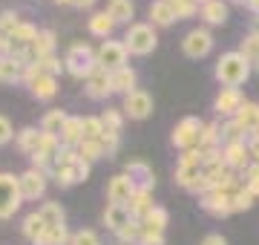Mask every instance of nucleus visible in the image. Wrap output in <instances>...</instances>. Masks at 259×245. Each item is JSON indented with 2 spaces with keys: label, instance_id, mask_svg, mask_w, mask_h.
<instances>
[{
  "label": "nucleus",
  "instance_id": "nucleus-21",
  "mask_svg": "<svg viewBox=\"0 0 259 245\" xmlns=\"http://www.w3.org/2000/svg\"><path fill=\"white\" fill-rule=\"evenodd\" d=\"M26 87H29V93H32V98H37V101H49V98L58 95V78H52V75H37Z\"/></svg>",
  "mask_w": 259,
  "mask_h": 245
},
{
  "label": "nucleus",
  "instance_id": "nucleus-27",
  "mask_svg": "<svg viewBox=\"0 0 259 245\" xmlns=\"http://www.w3.org/2000/svg\"><path fill=\"white\" fill-rule=\"evenodd\" d=\"M83 142V127H81V115H69L61 130V144L64 147H78Z\"/></svg>",
  "mask_w": 259,
  "mask_h": 245
},
{
  "label": "nucleus",
  "instance_id": "nucleus-32",
  "mask_svg": "<svg viewBox=\"0 0 259 245\" xmlns=\"http://www.w3.org/2000/svg\"><path fill=\"white\" fill-rule=\"evenodd\" d=\"M236 121L242 124V130H245V133L259 130V104L245 101V104L239 107V113H236Z\"/></svg>",
  "mask_w": 259,
  "mask_h": 245
},
{
  "label": "nucleus",
  "instance_id": "nucleus-15",
  "mask_svg": "<svg viewBox=\"0 0 259 245\" xmlns=\"http://www.w3.org/2000/svg\"><path fill=\"white\" fill-rule=\"evenodd\" d=\"M124 173L133 179V185H136V188H141V190H153V188H156V176H153V168H150L147 161L130 159L127 168H124Z\"/></svg>",
  "mask_w": 259,
  "mask_h": 245
},
{
  "label": "nucleus",
  "instance_id": "nucleus-5",
  "mask_svg": "<svg viewBox=\"0 0 259 245\" xmlns=\"http://www.w3.org/2000/svg\"><path fill=\"white\" fill-rule=\"evenodd\" d=\"M23 205L20 185L15 173H0V219H12Z\"/></svg>",
  "mask_w": 259,
  "mask_h": 245
},
{
  "label": "nucleus",
  "instance_id": "nucleus-56",
  "mask_svg": "<svg viewBox=\"0 0 259 245\" xmlns=\"http://www.w3.org/2000/svg\"><path fill=\"white\" fill-rule=\"evenodd\" d=\"M231 3H236V6H245V3H248V0H231Z\"/></svg>",
  "mask_w": 259,
  "mask_h": 245
},
{
  "label": "nucleus",
  "instance_id": "nucleus-49",
  "mask_svg": "<svg viewBox=\"0 0 259 245\" xmlns=\"http://www.w3.org/2000/svg\"><path fill=\"white\" fill-rule=\"evenodd\" d=\"M179 165H202V150H199V147H193V150H182Z\"/></svg>",
  "mask_w": 259,
  "mask_h": 245
},
{
  "label": "nucleus",
  "instance_id": "nucleus-17",
  "mask_svg": "<svg viewBox=\"0 0 259 245\" xmlns=\"http://www.w3.org/2000/svg\"><path fill=\"white\" fill-rule=\"evenodd\" d=\"M110 84H112V93L130 95L133 90H139V72L127 64L121 69H115V72H110Z\"/></svg>",
  "mask_w": 259,
  "mask_h": 245
},
{
  "label": "nucleus",
  "instance_id": "nucleus-34",
  "mask_svg": "<svg viewBox=\"0 0 259 245\" xmlns=\"http://www.w3.org/2000/svg\"><path fill=\"white\" fill-rule=\"evenodd\" d=\"M78 156H81L83 161H90V165L101 161V159H104V144H101V139H83V142L78 144Z\"/></svg>",
  "mask_w": 259,
  "mask_h": 245
},
{
  "label": "nucleus",
  "instance_id": "nucleus-25",
  "mask_svg": "<svg viewBox=\"0 0 259 245\" xmlns=\"http://www.w3.org/2000/svg\"><path fill=\"white\" fill-rule=\"evenodd\" d=\"M130 219H133V217H130L127 205H112V202H107V208H104V225L110 228L112 234H118Z\"/></svg>",
  "mask_w": 259,
  "mask_h": 245
},
{
  "label": "nucleus",
  "instance_id": "nucleus-4",
  "mask_svg": "<svg viewBox=\"0 0 259 245\" xmlns=\"http://www.w3.org/2000/svg\"><path fill=\"white\" fill-rule=\"evenodd\" d=\"M202 127H204L202 118L185 115V118L173 127V133H170V144H173L176 150H193V147H199V133H202Z\"/></svg>",
  "mask_w": 259,
  "mask_h": 245
},
{
  "label": "nucleus",
  "instance_id": "nucleus-2",
  "mask_svg": "<svg viewBox=\"0 0 259 245\" xmlns=\"http://www.w3.org/2000/svg\"><path fill=\"white\" fill-rule=\"evenodd\" d=\"M95 66H98V61H95V49L90 47V44H81V40H78V44H72V47L66 49L64 69H66L72 78H81V81H87Z\"/></svg>",
  "mask_w": 259,
  "mask_h": 245
},
{
  "label": "nucleus",
  "instance_id": "nucleus-1",
  "mask_svg": "<svg viewBox=\"0 0 259 245\" xmlns=\"http://www.w3.org/2000/svg\"><path fill=\"white\" fill-rule=\"evenodd\" d=\"M250 72H253V64L242 52H236V49L219 55L216 69H213V75H216V81L222 87H242L250 78Z\"/></svg>",
  "mask_w": 259,
  "mask_h": 245
},
{
  "label": "nucleus",
  "instance_id": "nucleus-3",
  "mask_svg": "<svg viewBox=\"0 0 259 245\" xmlns=\"http://www.w3.org/2000/svg\"><path fill=\"white\" fill-rule=\"evenodd\" d=\"M124 47H127V55H150L153 49L158 47V35L153 23H130L127 35H124Z\"/></svg>",
  "mask_w": 259,
  "mask_h": 245
},
{
  "label": "nucleus",
  "instance_id": "nucleus-58",
  "mask_svg": "<svg viewBox=\"0 0 259 245\" xmlns=\"http://www.w3.org/2000/svg\"><path fill=\"white\" fill-rule=\"evenodd\" d=\"M253 69H256V72H259V61H256V64H253Z\"/></svg>",
  "mask_w": 259,
  "mask_h": 245
},
{
  "label": "nucleus",
  "instance_id": "nucleus-12",
  "mask_svg": "<svg viewBox=\"0 0 259 245\" xmlns=\"http://www.w3.org/2000/svg\"><path fill=\"white\" fill-rule=\"evenodd\" d=\"M83 93L87 98H93V101H104V98H110L112 95V84H110V72L101 69V66H95L90 78L83 81Z\"/></svg>",
  "mask_w": 259,
  "mask_h": 245
},
{
  "label": "nucleus",
  "instance_id": "nucleus-14",
  "mask_svg": "<svg viewBox=\"0 0 259 245\" xmlns=\"http://www.w3.org/2000/svg\"><path fill=\"white\" fill-rule=\"evenodd\" d=\"M222 159H225V168H231L233 173H242V170L250 165L248 144H245V142H228V144H222Z\"/></svg>",
  "mask_w": 259,
  "mask_h": 245
},
{
  "label": "nucleus",
  "instance_id": "nucleus-20",
  "mask_svg": "<svg viewBox=\"0 0 259 245\" xmlns=\"http://www.w3.org/2000/svg\"><path fill=\"white\" fill-rule=\"evenodd\" d=\"M104 12L112 18L115 26H130L133 18H136V6H133V0H110Z\"/></svg>",
  "mask_w": 259,
  "mask_h": 245
},
{
  "label": "nucleus",
  "instance_id": "nucleus-26",
  "mask_svg": "<svg viewBox=\"0 0 259 245\" xmlns=\"http://www.w3.org/2000/svg\"><path fill=\"white\" fill-rule=\"evenodd\" d=\"M167 222H170V214H167V208L153 205V211H150L147 217L141 219V228H144V231H150V234H164Z\"/></svg>",
  "mask_w": 259,
  "mask_h": 245
},
{
  "label": "nucleus",
  "instance_id": "nucleus-42",
  "mask_svg": "<svg viewBox=\"0 0 259 245\" xmlns=\"http://www.w3.org/2000/svg\"><path fill=\"white\" fill-rule=\"evenodd\" d=\"M20 23H23V20L18 18V12H12V9L0 12V35H3V38H9V35L20 26Z\"/></svg>",
  "mask_w": 259,
  "mask_h": 245
},
{
  "label": "nucleus",
  "instance_id": "nucleus-53",
  "mask_svg": "<svg viewBox=\"0 0 259 245\" xmlns=\"http://www.w3.org/2000/svg\"><path fill=\"white\" fill-rule=\"evenodd\" d=\"M72 6H75V9H93L95 0H72Z\"/></svg>",
  "mask_w": 259,
  "mask_h": 245
},
{
  "label": "nucleus",
  "instance_id": "nucleus-50",
  "mask_svg": "<svg viewBox=\"0 0 259 245\" xmlns=\"http://www.w3.org/2000/svg\"><path fill=\"white\" fill-rule=\"evenodd\" d=\"M139 245H164V234H150V231H141Z\"/></svg>",
  "mask_w": 259,
  "mask_h": 245
},
{
  "label": "nucleus",
  "instance_id": "nucleus-60",
  "mask_svg": "<svg viewBox=\"0 0 259 245\" xmlns=\"http://www.w3.org/2000/svg\"><path fill=\"white\" fill-rule=\"evenodd\" d=\"M256 32H259V18H256Z\"/></svg>",
  "mask_w": 259,
  "mask_h": 245
},
{
  "label": "nucleus",
  "instance_id": "nucleus-40",
  "mask_svg": "<svg viewBox=\"0 0 259 245\" xmlns=\"http://www.w3.org/2000/svg\"><path fill=\"white\" fill-rule=\"evenodd\" d=\"M81 127H83V139H101L104 136L101 115H81Z\"/></svg>",
  "mask_w": 259,
  "mask_h": 245
},
{
  "label": "nucleus",
  "instance_id": "nucleus-41",
  "mask_svg": "<svg viewBox=\"0 0 259 245\" xmlns=\"http://www.w3.org/2000/svg\"><path fill=\"white\" fill-rule=\"evenodd\" d=\"M253 202H256V199L250 196V190L245 188V185H242V188H239V190H236V193L231 196V211H233V214H242V211H248V208H253Z\"/></svg>",
  "mask_w": 259,
  "mask_h": 245
},
{
  "label": "nucleus",
  "instance_id": "nucleus-61",
  "mask_svg": "<svg viewBox=\"0 0 259 245\" xmlns=\"http://www.w3.org/2000/svg\"><path fill=\"white\" fill-rule=\"evenodd\" d=\"M164 3H173V0H164Z\"/></svg>",
  "mask_w": 259,
  "mask_h": 245
},
{
  "label": "nucleus",
  "instance_id": "nucleus-31",
  "mask_svg": "<svg viewBox=\"0 0 259 245\" xmlns=\"http://www.w3.org/2000/svg\"><path fill=\"white\" fill-rule=\"evenodd\" d=\"M37 217L44 219V225H66V211L61 208V202H44L37 208Z\"/></svg>",
  "mask_w": 259,
  "mask_h": 245
},
{
  "label": "nucleus",
  "instance_id": "nucleus-11",
  "mask_svg": "<svg viewBox=\"0 0 259 245\" xmlns=\"http://www.w3.org/2000/svg\"><path fill=\"white\" fill-rule=\"evenodd\" d=\"M199 205H202L204 214H210V217L216 219H225L231 217V193H225V190H207V193H202L199 196Z\"/></svg>",
  "mask_w": 259,
  "mask_h": 245
},
{
  "label": "nucleus",
  "instance_id": "nucleus-37",
  "mask_svg": "<svg viewBox=\"0 0 259 245\" xmlns=\"http://www.w3.org/2000/svg\"><path fill=\"white\" fill-rule=\"evenodd\" d=\"M141 231H144V228H141V219H130V222L121 228L115 236H118V242H121V245H139Z\"/></svg>",
  "mask_w": 259,
  "mask_h": 245
},
{
  "label": "nucleus",
  "instance_id": "nucleus-46",
  "mask_svg": "<svg viewBox=\"0 0 259 245\" xmlns=\"http://www.w3.org/2000/svg\"><path fill=\"white\" fill-rule=\"evenodd\" d=\"M101 144H104V159H112V156L118 153L121 133H107V130H104V136H101Z\"/></svg>",
  "mask_w": 259,
  "mask_h": 245
},
{
  "label": "nucleus",
  "instance_id": "nucleus-28",
  "mask_svg": "<svg viewBox=\"0 0 259 245\" xmlns=\"http://www.w3.org/2000/svg\"><path fill=\"white\" fill-rule=\"evenodd\" d=\"M213 147H222V124L204 121L202 133H199V150H213Z\"/></svg>",
  "mask_w": 259,
  "mask_h": 245
},
{
  "label": "nucleus",
  "instance_id": "nucleus-55",
  "mask_svg": "<svg viewBox=\"0 0 259 245\" xmlns=\"http://www.w3.org/2000/svg\"><path fill=\"white\" fill-rule=\"evenodd\" d=\"M52 3H58V6H72V0H52Z\"/></svg>",
  "mask_w": 259,
  "mask_h": 245
},
{
  "label": "nucleus",
  "instance_id": "nucleus-6",
  "mask_svg": "<svg viewBox=\"0 0 259 245\" xmlns=\"http://www.w3.org/2000/svg\"><path fill=\"white\" fill-rule=\"evenodd\" d=\"M127 47H124V40H101V47L95 49V61L101 69L107 72H115L121 66H127Z\"/></svg>",
  "mask_w": 259,
  "mask_h": 245
},
{
  "label": "nucleus",
  "instance_id": "nucleus-30",
  "mask_svg": "<svg viewBox=\"0 0 259 245\" xmlns=\"http://www.w3.org/2000/svg\"><path fill=\"white\" fill-rule=\"evenodd\" d=\"M69 115L64 113V110H49L44 118H40V133H47V136H55V139H61V130H64V124Z\"/></svg>",
  "mask_w": 259,
  "mask_h": 245
},
{
  "label": "nucleus",
  "instance_id": "nucleus-23",
  "mask_svg": "<svg viewBox=\"0 0 259 245\" xmlns=\"http://www.w3.org/2000/svg\"><path fill=\"white\" fill-rule=\"evenodd\" d=\"M127 211L133 219H144L153 211V190H141L136 188V193H133V199L127 202Z\"/></svg>",
  "mask_w": 259,
  "mask_h": 245
},
{
  "label": "nucleus",
  "instance_id": "nucleus-13",
  "mask_svg": "<svg viewBox=\"0 0 259 245\" xmlns=\"http://www.w3.org/2000/svg\"><path fill=\"white\" fill-rule=\"evenodd\" d=\"M133 193H136V185L127 173H118L107 182V202H112V205H127Z\"/></svg>",
  "mask_w": 259,
  "mask_h": 245
},
{
  "label": "nucleus",
  "instance_id": "nucleus-35",
  "mask_svg": "<svg viewBox=\"0 0 259 245\" xmlns=\"http://www.w3.org/2000/svg\"><path fill=\"white\" fill-rule=\"evenodd\" d=\"M69 236L72 234L66 231V225H49L35 245H69Z\"/></svg>",
  "mask_w": 259,
  "mask_h": 245
},
{
  "label": "nucleus",
  "instance_id": "nucleus-45",
  "mask_svg": "<svg viewBox=\"0 0 259 245\" xmlns=\"http://www.w3.org/2000/svg\"><path fill=\"white\" fill-rule=\"evenodd\" d=\"M37 66L44 69V75H52V78H58L61 72H64V61L58 55H49V58H40L37 61Z\"/></svg>",
  "mask_w": 259,
  "mask_h": 245
},
{
  "label": "nucleus",
  "instance_id": "nucleus-19",
  "mask_svg": "<svg viewBox=\"0 0 259 245\" xmlns=\"http://www.w3.org/2000/svg\"><path fill=\"white\" fill-rule=\"evenodd\" d=\"M23 69L26 64L20 58L0 55V84H23Z\"/></svg>",
  "mask_w": 259,
  "mask_h": 245
},
{
  "label": "nucleus",
  "instance_id": "nucleus-62",
  "mask_svg": "<svg viewBox=\"0 0 259 245\" xmlns=\"http://www.w3.org/2000/svg\"><path fill=\"white\" fill-rule=\"evenodd\" d=\"M253 133H259V130H253Z\"/></svg>",
  "mask_w": 259,
  "mask_h": 245
},
{
  "label": "nucleus",
  "instance_id": "nucleus-63",
  "mask_svg": "<svg viewBox=\"0 0 259 245\" xmlns=\"http://www.w3.org/2000/svg\"><path fill=\"white\" fill-rule=\"evenodd\" d=\"M256 165H259V161H256Z\"/></svg>",
  "mask_w": 259,
  "mask_h": 245
},
{
  "label": "nucleus",
  "instance_id": "nucleus-18",
  "mask_svg": "<svg viewBox=\"0 0 259 245\" xmlns=\"http://www.w3.org/2000/svg\"><path fill=\"white\" fill-rule=\"evenodd\" d=\"M199 18L204 20V26H222L228 20V3L225 0H207L199 6Z\"/></svg>",
  "mask_w": 259,
  "mask_h": 245
},
{
  "label": "nucleus",
  "instance_id": "nucleus-7",
  "mask_svg": "<svg viewBox=\"0 0 259 245\" xmlns=\"http://www.w3.org/2000/svg\"><path fill=\"white\" fill-rule=\"evenodd\" d=\"M213 49V35L207 26H199V29H190L185 35V40H182V52H185L187 58H193V61H199V58H207Z\"/></svg>",
  "mask_w": 259,
  "mask_h": 245
},
{
  "label": "nucleus",
  "instance_id": "nucleus-47",
  "mask_svg": "<svg viewBox=\"0 0 259 245\" xmlns=\"http://www.w3.org/2000/svg\"><path fill=\"white\" fill-rule=\"evenodd\" d=\"M90 170H93V165H90V161H83V159H78L72 165V176H75V185H78V182H87L90 179Z\"/></svg>",
  "mask_w": 259,
  "mask_h": 245
},
{
  "label": "nucleus",
  "instance_id": "nucleus-48",
  "mask_svg": "<svg viewBox=\"0 0 259 245\" xmlns=\"http://www.w3.org/2000/svg\"><path fill=\"white\" fill-rule=\"evenodd\" d=\"M12 139H15V127H12V121L6 118V115H0V147L9 144Z\"/></svg>",
  "mask_w": 259,
  "mask_h": 245
},
{
  "label": "nucleus",
  "instance_id": "nucleus-9",
  "mask_svg": "<svg viewBox=\"0 0 259 245\" xmlns=\"http://www.w3.org/2000/svg\"><path fill=\"white\" fill-rule=\"evenodd\" d=\"M242 104H245L242 87H222L219 95H216V101H213V113L222 115V118H236Z\"/></svg>",
  "mask_w": 259,
  "mask_h": 245
},
{
  "label": "nucleus",
  "instance_id": "nucleus-22",
  "mask_svg": "<svg viewBox=\"0 0 259 245\" xmlns=\"http://www.w3.org/2000/svg\"><path fill=\"white\" fill-rule=\"evenodd\" d=\"M40 136H44V133L37 130V127H23V130L15 133V147H18L23 156H35L37 144H40Z\"/></svg>",
  "mask_w": 259,
  "mask_h": 245
},
{
  "label": "nucleus",
  "instance_id": "nucleus-44",
  "mask_svg": "<svg viewBox=\"0 0 259 245\" xmlns=\"http://www.w3.org/2000/svg\"><path fill=\"white\" fill-rule=\"evenodd\" d=\"M69 245H101V236L95 234L93 228H81L69 236Z\"/></svg>",
  "mask_w": 259,
  "mask_h": 245
},
{
  "label": "nucleus",
  "instance_id": "nucleus-16",
  "mask_svg": "<svg viewBox=\"0 0 259 245\" xmlns=\"http://www.w3.org/2000/svg\"><path fill=\"white\" fill-rule=\"evenodd\" d=\"M202 176H204L202 165H176V185L182 190L199 193V188H202Z\"/></svg>",
  "mask_w": 259,
  "mask_h": 245
},
{
  "label": "nucleus",
  "instance_id": "nucleus-38",
  "mask_svg": "<svg viewBox=\"0 0 259 245\" xmlns=\"http://www.w3.org/2000/svg\"><path fill=\"white\" fill-rule=\"evenodd\" d=\"M101 124L107 133H121V127H124V113L115 110V107H107L101 113Z\"/></svg>",
  "mask_w": 259,
  "mask_h": 245
},
{
  "label": "nucleus",
  "instance_id": "nucleus-43",
  "mask_svg": "<svg viewBox=\"0 0 259 245\" xmlns=\"http://www.w3.org/2000/svg\"><path fill=\"white\" fill-rule=\"evenodd\" d=\"M170 6H173V15H176V20H185V18H193V15H199V3H196V0H173Z\"/></svg>",
  "mask_w": 259,
  "mask_h": 245
},
{
  "label": "nucleus",
  "instance_id": "nucleus-39",
  "mask_svg": "<svg viewBox=\"0 0 259 245\" xmlns=\"http://www.w3.org/2000/svg\"><path fill=\"white\" fill-rule=\"evenodd\" d=\"M248 139V133L242 130V124L236 121V118H228V121L222 124V144L228 142H245Z\"/></svg>",
  "mask_w": 259,
  "mask_h": 245
},
{
  "label": "nucleus",
  "instance_id": "nucleus-29",
  "mask_svg": "<svg viewBox=\"0 0 259 245\" xmlns=\"http://www.w3.org/2000/svg\"><path fill=\"white\" fill-rule=\"evenodd\" d=\"M150 23H153V26H173V23H176L173 6L164 3V0H153V3H150Z\"/></svg>",
  "mask_w": 259,
  "mask_h": 245
},
{
  "label": "nucleus",
  "instance_id": "nucleus-54",
  "mask_svg": "<svg viewBox=\"0 0 259 245\" xmlns=\"http://www.w3.org/2000/svg\"><path fill=\"white\" fill-rule=\"evenodd\" d=\"M245 6H248V9H250V12H253V15H256V18H259V0H248Z\"/></svg>",
  "mask_w": 259,
  "mask_h": 245
},
{
  "label": "nucleus",
  "instance_id": "nucleus-33",
  "mask_svg": "<svg viewBox=\"0 0 259 245\" xmlns=\"http://www.w3.org/2000/svg\"><path fill=\"white\" fill-rule=\"evenodd\" d=\"M20 231H23V236H26L29 242L35 245L37 239L44 236L47 225H44V219L37 217V211H32V214H26V217H23V225H20Z\"/></svg>",
  "mask_w": 259,
  "mask_h": 245
},
{
  "label": "nucleus",
  "instance_id": "nucleus-51",
  "mask_svg": "<svg viewBox=\"0 0 259 245\" xmlns=\"http://www.w3.org/2000/svg\"><path fill=\"white\" fill-rule=\"evenodd\" d=\"M202 245H228V239H225L222 234H207L202 239Z\"/></svg>",
  "mask_w": 259,
  "mask_h": 245
},
{
  "label": "nucleus",
  "instance_id": "nucleus-10",
  "mask_svg": "<svg viewBox=\"0 0 259 245\" xmlns=\"http://www.w3.org/2000/svg\"><path fill=\"white\" fill-rule=\"evenodd\" d=\"M47 173H40V170L35 168H26L23 173L18 176V185H20V196H23V202L26 199H40L44 193H47Z\"/></svg>",
  "mask_w": 259,
  "mask_h": 245
},
{
  "label": "nucleus",
  "instance_id": "nucleus-57",
  "mask_svg": "<svg viewBox=\"0 0 259 245\" xmlns=\"http://www.w3.org/2000/svg\"><path fill=\"white\" fill-rule=\"evenodd\" d=\"M3 44H6V38H3V35H0V55H3Z\"/></svg>",
  "mask_w": 259,
  "mask_h": 245
},
{
  "label": "nucleus",
  "instance_id": "nucleus-8",
  "mask_svg": "<svg viewBox=\"0 0 259 245\" xmlns=\"http://www.w3.org/2000/svg\"><path fill=\"white\" fill-rule=\"evenodd\" d=\"M121 113H124V118H133V121H144V118L153 113V95H150L147 90H133L130 95H124Z\"/></svg>",
  "mask_w": 259,
  "mask_h": 245
},
{
  "label": "nucleus",
  "instance_id": "nucleus-36",
  "mask_svg": "<svg viewBox=\"0 0 259 245\" xmlns=\"http://www.w3.org/2000/svg\"><path fill=\"white\" fill-rule=\"evenodd\" d=\"M236 52H242L250 64H256V61H259V32H256V29H250L248 35L242 38V44H239Z\"/></svg>",
  "mask_w": 259,
  "mask_h": 245
},
{
  "label": "nucleus",
  "instance_id": "nucleus-52",
  "mask_svg": "<svg viewBox=\"0 0 259 245\" xmlns=\"http://www.w3.org/2000/svg\"><path fill=\"white\" fill-rule=\"evenodd\" d=\"M242 185H245V188L250 190V196H253V199L259 202V179H245Z\"/></svg>",
  "mask_w": 259,
  "mask_h": 245
},
{
  "label": "nucleus",
  "instance_id": "nucleus-24",
  "mask_svg": "<svg viewBox=\"0 0 259 245\" xmlns=\"http://www.w3.org/2000/svg\"><path fill=\"white\" fill-rule=\"evenodd\" d=\"M87 29H90V35H95V38L110 40L112 32H115V23H112V18L107 12H95V15H90V20H87Z\"/></svg>",
  "mask_w": 259,
  "mask_h": 245
},
{
  "label": "nucleus",
  "instance_id": "nucleus-59",
  "mask_svg": "<svg viewBox=\"0 0 259 245\" xmlns=\"http://www.w3.org/2000/svg\"><path fill=\"white\" fill-rule=\"evenodd\" d=\"M196 3H199V6H202V3H207V0H196Z\"/></svg>",
  "mask_w": 259,
  "mask_h": 245
}]
</instances>
